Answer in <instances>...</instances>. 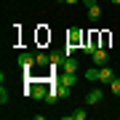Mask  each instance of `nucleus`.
<instances>
[{
  "label": "nucleus",
  "instance_id": "nucleus-9",
  "mask_svg": "<svg viewBox=\"0 0 120 120\" xmlns=\"http://www.w3.org/2000/svg\"><path fill=\"white\" fill-rule=\"evenodd\" d=\"M64 56H67L64 51H53V53H51V64H53V67H61V61H64Z\"/></svg>",
  "mask_w": 120,
  "mask_h": 120
},
{
  "label": "nucleus",
  "instance_id": "nucleus-1",
  "mask_svg": "<svg viewBox=\"0 0 120 120\" xmlns=\"http://www.w3.org/2000/svg\"><path fill=\"white\" fill-rule=\"evenodd\" d=\"M56 80H59L61 86H67V88H75V86H77V75H75V72H61Z\"/></svg>",
  "mask_w": 120,
  "mask_h": 120
},
{
  "label": "nucleus",
  "instance_id": "nucleus-15",
  "mask_svg": "<svg viewBox=\"0 0 120 120\" xmlns=\"http://www.w3.org/2000/svg\"><path fill=\"white\" fill-rule=\"evenodd\" d=\"M77 48H80V45H75V43H69V40H67V48H64V53H67V56H75V51H77Z\"/></svg>",
  "mask_w": 120,
  "mask_h": 120
},
{
  "label": "nucleus",
  "instance_id": "nucleus-7",
  "mask_svg": "<svg viewBox=\"0 0 120 120\" xmlns=\"http://www.w3.org/2000/svg\"><path fill=\"white\" fill-rule=\"evenodd\" d=\"M91 59H94L96 67H104V64H107V51H104V48H96V51L91 53Z\"/></svg>",
  "mask_w": 120,
  "mask_h": 120
},
{
  "label": "nucleus",
  "instance_id": "nucleus-20",
  "mask_svg": "<svg viewBox=\"0 0 120 120\" xmlns=\"http://www.w3.org/2000/svg\"><path fill=\"white\" fill-rule=\"evenodd\" d=\"M56 3H67V0H56Z\"/></svg>",
  "mask_w": 120,
  "mask_h": 120
},
{
  "label": "nucleus",
  "instance_id": "nucleus-16",
  "mask_svg": "<svg viewBox=\"0 0 120 120\" xmlns=\"http://www.w3.org/2000/svg\"><path fill=\"white\" fill-rule=\"evenodd\" d=\"M8 99H11V96H8V91H5V88H3V91H0V101H3V104H5V101H8Z\"/></svg>",
  "mask_w": 120,
  "mask_h": 120
},
{
  "label": "nucleus",
  "instance_id": "nucleus-11",
  "mask_svg": "<svg viewBox=\"0 0 120 120\" xmlns=\"http://www.w3.org/2000/svg\"><path fill=\"white\" fill-rule=\"evenodd\" d=\"M99 16H101V8H99V3H96V5H88V19H91V22H96Z\"/></svg>",
  "mask_w": 120,
  "mask_h": 120
},
{
  "label": "nucleus",
  "instance_id": "nucleus-12",
  "mask_svg": "<svg viewBox=\"0 0 120 120\" xmlns=\"http://www.w3.org/2000/svg\"><path fill=\"white\" fill-rule=\"evenodd\" d=\"M109 91H112V96H120V77H112V83H109Z\"/></svg>",
  "mask_w": 120,
  "mask_h": 120
},
{
  "label": "nucleus",
  "instance_id": "nucleus-5",
  "mask_svg": "<svg viewBox=\"0 0 120 120\" xmlns=\"http://www.w3.org/2000/svg\"><path fill=\"white\" fill-rule=\"evenodd\" d=\"M67 40H69V43H75V45H86V43H83V40H86V35H83V30H69V35H67Z\"/></svg>",
  "mask_w": 120,
  "mask_h": 120
},
{
  "label": "nucleus",
  "instance_id": "nucleus-2",
  "mask_svg": "<svg viewBox=\"0 0 120 120\" xmlns=\"http://www.w3.org/2000/svg\"><path fill=\"white\" fill-rule=\"evenodd\" d=\"M80 64H77L75 56H64V61H61V72H77Z\"/></svg>",
  "mask_w": 120,
  "mask_h": 120
},
{
  "label": "nucleus",
  "instance_id": "nucleus-10",
  "mask_svg": "<svg viewBox=\"0 0 120 120\" xmlns=\"http://www.w3.org/2000/svg\"><path fill=\"white\" fill-rule=\"evenodd\" d=\"M48 61H51L48 53H35V64H38V67H48Z\"/></svg>",
  "mask_w": 120,
  "mask_h": 120
},
{
  "label": "nucleus",
  "instance_id": "nucleus-17",
  "mask_svg": "<svg viewBox=\"0 0 120 120\" xmlns=\"http://www.w3.org/2000/svg\"><path fill=\"white\" fill-rule=\"evenodd\" d=\"M83 3H86V5H96V0H83Z\"/></svg>",
  "mask_w": 120,
  "mask_h": 120
},
{
  "label": "nucleus",
  "instance_id": "nucleus-18",
  "mask_svg": "<svg viewBox=\"0 0 120 120\" xmlns=\"http://www.w3.org/2000/svg\"><path fill=\"white\" fill-rule=\"evenodd\" d=\"M67 3H69V5H72V3H77V0H67Z\"/></svg>",
  "mask_w": 120,
  "mask_h": 120
},
{
  "label": "nucleus",
  "instance_id": "nucleus-6",
  "mask_svg": "<svg viewBox=\"0 0 120 120\" xmlns=\"http://www.w3.org/2000/svg\"><path fill=\"white\" fill-rule=\"evenodd\" d=\"M104 99V91H99V88H91L88 94H86V104H99Z\"/></svg>",
  "mask_w": 120,
  "mask_h": 120
},
{
  "label": "nucleus",
  "instance_id": "nucleus-8",
  "mask_svg": "<svg viewBox=\"0 0 120 120\" xmlns=\"http://www.w3.org/2000/svg\"><path fill=\"white\" fill-rule=\"evenodd\" d=\"M59 88H56V83H53V86L51 88H48V94H45V99H43V101H48V104H56V101H59Z\"/></svg>",
  "mask_w": 120,
  "mask_h": 120
},
{
  "label": "nucleus",
  "instance_id": "nucleus-3",
  "mask_svg": "<svg viewBox=\"0 0 120 120\" xmlns=\"http://www.w3.org/2000/svg\"><path fill=\"white\" fill-rule=\"evenodd\" d=\"M16 61H19V67H22L24 72H30V67L35 64V53H19Z\"/></svg>",
  "mask_w": 120,
  "mask_h": 120
},
{
  "label": "nucleus",
  "instance_id": "nucleus-14",
  "mask_svg": "<svg viewBox=\"0 0 120 120\" xmlns=\"http://www.w3.org/2000/svg\"><path fill=\"white\" fill-rule=\"evenodd\" d=\"M86 80H91V83L99 80V67H96V69H86Z\"/></svg>",
  "mask_w": 120,
  "mask_h": 120
},
{
  "label": "nucleus",
  "instance_id": "nucleus-19",
  "mask_svg": "<svg viewBox=\"0 0 120 120\" xmlns=\"http://www.w3.org/2000/svg\"><path fill=\"white\" fill-rule=\"evenodd\" d=\"M112 3H115V5H120V0H112Z\"/></svg>",
  "mask_w": 120,
  "mask_h": 120
},
{
  "label": "nucleus",
  "instance_id": "nucleus-13",
  "mask_svg": "<svg viewBox=\"0 0 120 120\" xmlns=\"http://www.w3.org/2000/svg\"><path fill=\"white\" fill-rule=\"evenodd\" d=\"M69 117H75V120H86V117H88V112L83 109V107H77V109H72V115H69Z\"/></svg>",
  "mask_w": 120,
  "mask_h": 120
},
{
  "label": "nucleus",
  "instance_id": "nucleus-4",
  "mask_svg": "<svg viewBox=\"0 0 120 120\" xmlns=\"http://www.w3.org/2000/svg\"><path fill=\"white\" fill-rule=\"evenodd\" d=\"M112 77H115V75H112V67H107V64H104V67H99V83L109 86V83H112Z\"/></svg>",
  "mask_w": 120,
  "mask_h": 120
}]
</instances>
